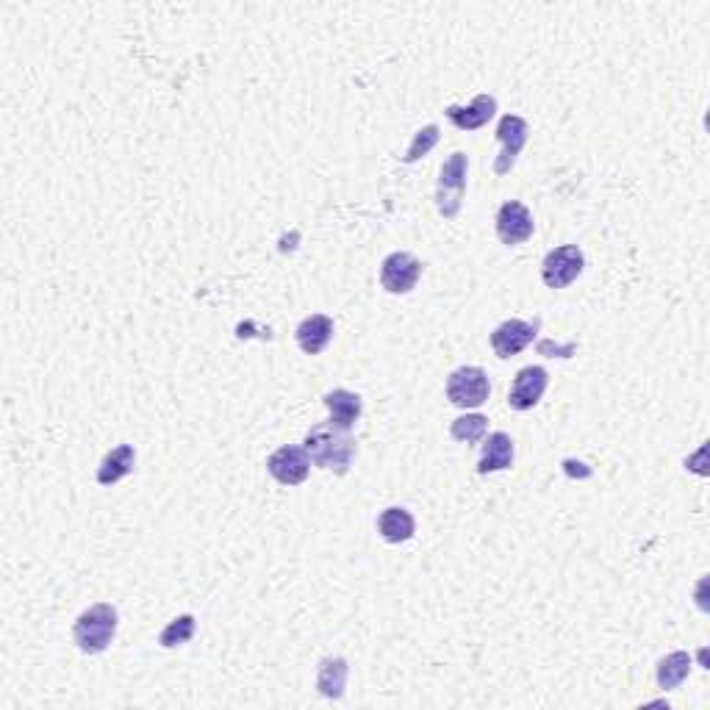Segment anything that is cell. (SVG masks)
<instances>
[{"label": "cell", "instance_id": "cell-1", "mask_svg": "<svg viewBox=\"0 0 710 710\" xmlns=\"http://www.w3.org/2000/svg\"><path fill=\"white\" fill-rule=\"evenodd\" d=\"M303 447H306L311 464L319 466V469H331L336 475H344L353 464V436H350V430L336 428L333 422H322L317 428L308 430Z\"/></svg>", "mask_w": 710, "mask_h": 710}, {"label": "cell", "instance_id": "cell-2", "mask_svg": "<svg viewBox=\"0 0 710 710\" xmlns=\"http://www.w3.org/2000/svg\"><path fill=\"white\" fill-rule=\"evenodd\" d=\"M114 633H117V611L109 602H98L75 619L73 638L84 655H100L114 641Z\"/></svg>", "mask_w": 710, "mask_h": 710}, {"label": "cell", "instance_id": "cell-3", "mask_svg": "<svg viewBox=\"0 0 710 710\" xmlns=\"http://www.w3.org/2000/svg\"><path fill=\"white\" fill-rule=\"evenodd\" d=\"M466 172H469V159L466 153H453L444 161L439 172V184H436V209L441 217L455 220L466 192Z\"/></svg>", "mask_w": 710, "mask_h": 710}, {"label": "cell", "instance_id": "cell-4", "mask_svg": "<svg viewBox=\"0 0 710 710\" xmlns=\"http://www.w3.org/2000/svg\"><path fill=\"white\" fill-rule=\"evenodd\" d=\"M489 375L480 367L455 369L447 380V400L458 408H480L489 400Z\"/></svg>", "mask_w": 710, "mask_h": 710}, {"label": "cell", "instance_id": "cell-5", "mask_svg": "<svg viewBox=\"0 0 710 710\" xmlns=\"http://www.w3.org/2000/svg\"><path fill=\"white\" fill-rule=\"evenodd\" d=\"M586 267L583 250L577 245L555 247L547 253L544 264H541V278L550 289H566L569 283L580 278V272Z\"/></svg>", "mask_w": 710, "mask_h": 710}, {"label": "cell", "instance_id": "cell-6", "mask_svg": "<svg viewBox=\"0 0 710 710\" xmlns=\"http://www.w3.org/2000/svg\"><path fill=\"white\" fill-rule=\"evenodd\" d=\"M422 275V261L405 250H397L392 256L383 258L380 264V283L392 294H408L419 283Z\"/></svg>", "mask_w": 710, "mask_h": 710}, {"label": "cell", "instance_id": "cell-7", "mask_svg": "<svg viewBox=\"0 0 710 710\" xmlns=\"http://www.w3.org/2000/svg\"><path fill=\"white\" fill-rule=\"evenodd\" d=\"M267 469L270 475L283 486H300L308 478V469H311V458H308L306 447H297V444H286L281 450L267 458Z\"/></svg>", "mask_w": 710, "mask_h": 710}, {"label": "cell", "instance_id": "cell-8", "mask_svg": "<svg viewBox=\"0 0 710 710\" xmlns=\"http://www.w3.org/2000/svg\"><path fill=\"white\" fill-rule=\"evenodd\" d=\"M533 214L519 203V200H508L502 203L500 211H497V236H500L502 245H522L533 236Z\"/></svg>", "mask_w": 710, "mask_h": 710}, {"label": "cell", "instance_id": "cell-9", "mask_svg": "<svg viewBox=\"0 0 710 710\" xmlns=\"http://www.w3.org/2000/svg\"><path fill=\"white\" fill-rule=\"evenodd\" d=\"M497 139L502 142V153L494 161V172L505 175V172L514 170L516 159L522 153V147L527 142V123L516 114H505L497 125Z\"/></svg>", "mask_w": 710, "mask_h": 710}, {"label": "cell", "instance_id": "cell-10", "mask_svg": "<svg viewBox=\"0 0 710 710\" xmlns=\"http://www.w3.org/2000/svg\"><path fill=\"white\" fill-rule=\"evenodd\" d=\"M547 383H550V375L544 367H525L519 369L516 375L514 386H511V394H508V405L514 411H530L536 408L539 400L547 392Z\"/></svg>", "mask_w": 710, "mask_h": 710}, {"label": "cell", "instance_id": "cell-11", "mask_svg": "<svg viewBox=\"0 0 710 710\" xmlns=\"http://www.w3.org/2000/svg\"><path fill=\"white\" fill-rule=\"evenodd\" d=\"M533 339H536V325H530L525 319H508V322H502L500 328L491 333V347H494V353L500 355V358H514Z\"/></svg>", "mask_w": 710, "mask_h": 710}, {"label": "cell", "instance_id": "cell-12", "mask_svg": "<svg viewBox=\"0 0 710 710\" xmlns=\"http://www.w3.org/2000/svg\"><path fill=\"white\" fill-rule=\"evenodd\" d=\"M444 114L458 131H478L497 114V100L491 95H478L469 106H447Z\"/></svg>", "mask_w": 710, "mask_h": 710}, {"label": "cell", "instance_id": "cell-13", "mask_svg": "<svg viewBox=\"0 0 710 710\" xmlns=\"http://www.w3.org/2000/svg\"><path fill=\"white\" fill-rule=\"evenodd\" d=\"M333 339V319L325 314H311L297 325V344L308 355H319Z\"/></svg>", "mask_w": 710, "mask_h": 710}, {"label": "cell", "instance_id": "cell-14", "mask_svg": "<svg viewBox=\"0 0 710 710\" xmlns=\"http://www.w3.org/2000/svg\"><path fill=\"white\" fill-rule=\"evenodd\" d=\"M514 464V441L508 433H491L486 444H483V453H480L478 472L480 475H489V472H500Z\"/></svg>", "mask_w": 710, "mask_h": 710}, {"label": "cell", "instance_id": "cell-15", "mask_svg": "<svg viewBox=\"0 0 710 710\" xmlns=\"http://www.w3.org/2000/svg\"><path fill=\"white\" fill-rule=\"evenodd\" d=\"M325 408L331 411V422L336 428L342 430H353V425L361 417V397L347 389H333V392L325 394Z\"/></svg>", "mask_w": 710, "mask_h": 710}, {"label": "cell", "instance_id": "cell-16", "mask_svg": "<svg viewBox=\"0 0 710 710\" xmlns=\"http://www.w3.org/2000/svg\"><path fill=\"white\" fill-rule=\"evenodd\" d=\"M378 530L383 541H389V544H403V541H408L411 536H414L417 522H414V516L408 514L405 508H386V511L378 516Z\"/></svg>", "mask_w": 710, "mask_h": 710}, {"label": "cell", "instance_id": "cell-17", "mask_svg": "<svg viewBox=\"0 0 710 710\" xmlns=\"http://www.w3.org/2000/svg\"><path fill=\"white\" fill-rule=\"evenodd\" d=\"M136 464V453L131 444H120L117 450H111L103 464L98 466V483L100 486H114L117 480H123L125 475H131V469Z\"/></svg>", "mask_w": 710, "mask_h": 710}, {"label": "cell", "instance_id": "cell-18", "mask_svg": "<svg viewBox=\"0 0 710 710\" xmlns=\"http://www.w3.org/2000/svg\"><path fill=\"white\" fill-rule=\"evenodd\" d=\"M347 686V661L344 658H325L319 661L317 688L322 697L339 699Z\"/></svg>", "mask_w": 710, "mask_h": 710}, {"label": "cell", "instance_id": "cell-19", "mask_svg": "<svg viewBox=\"0 0 710 710\" xmlns=\"http://www.w3.org/2000/svg\"><path fill=\"white\" fill-rule=\"evenodd\" d=\"M691 672V655L688 652H672L658 663V686L663 691H672L677 688Z\"/></svg>", "mask_w": 710, "mask_h": 710}, {"label": "cell", "instance_id": "cell-20", "mask_svg": "<svg viewBox=\"0 0 710 710\" xmlns=\"http://www.w3.org/2000/svg\"><path fill=\"white\" fill-rule=\"evenodd\" d=\"M486 422H489V419L483 417V414L458 417L453 425H450V436H453L455 441H464V444H475V441L486 436Z\"/></svg>", "mask_w": 710, "mask_h": 710}, {"label": "cell", "instance_id": "cell-21", "mask_svg": "<svg viewBox=\"0 0 710 710\" xmlns=\"http://www.w3.org/2000/svg\"><path fill=\"white\" fill-rule=\"evenodd\" d=\"M192 636H195V616H189V613H184V616L172 619L170 625L161 630L159 644L164 649L181 647V644H186V641H189Z\"/></svg>", "mask_w": 710, "mask_h": 710}, {"label": "cell", "instance_id": "cell-22", "mask_svg": "<svg viewBox=\"0 0 710 710\" xmlns=\"http://www.w3.org/2000/svg\"><path fill=\"white\" fill-rule=\"evenodd\" d=\"M436 142H439V128H436V125L422 128V131H417V136H414V142H411V147H408V153L403 156V161L405 164H414V161H419L422 156H428L430 150L436 147Z\"/></svg>", "mask_w": 710, "mask_h": 710}]
</instances>
